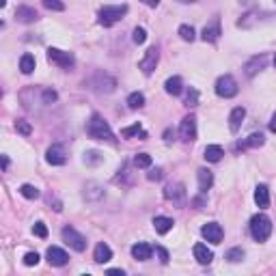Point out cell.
<instances>
[{
    "label": "cell",
    "instance_id": "obj_46",
    "mask_svg": "<svg viewBox=\"0 0 276 276\" xmlns=\"http://www.w3.org/2000/svg\"><path fill=\"white\" fill-rule=\"evenodd\" d=\"M6 166H9V157H6V155H2V168L6 170Z\"/></svg>",
    "mask_w": 276,
    "mask_h": 276
},
{
    "label": "cell",
    "instance_id": "obj_23",
    "mask_svg": "<svg viewBox=\"0 0 276 276\" xmlns=\"http://www.w3.org/2000/svg\"><path fill=\"white\" fill-rule=\"evenodd\" d=\"M173 225H175L173 218H166V216H155L153 218V229L160 235H166L170 229H173Z\"/></svg>",
    "mask_w": 276,
    "mask_h": 276
},
{
    "label": "cell",
    "instance_id": "obj_48",
    "mask_svg": "<svg viewBox=\"0 0 276 276\" xmlns=\"http://www.w3.org/2000/svg\"><path fill=\"white\" fill-rule=\"evenodd\" d=\"M274 65H276V56H274Z\"/></svg>",
    "mask_w": 276,
    "mask_h": 276
},
{
    "label": "cell",
    "instance_id": "obj_38",
    "mask_svg": "<svg viewBox=\"0 0 276 276\" xmlns=\"http://www.w3.org/2000/svg\"><path fill=\"white\" fill-rule=\"evenodd\" d=\"M32 233H35L37 238H48V227H45L43 222H35V227H32Z\"/></svg>",
    "mask_w": 276,
    "mask_h": 276
},
{
    "label": "cell",
    "instance_id": "obj_15",
    "mask_svg": "<svg viewBox=\"0 0 276 276\" xmlns=\"http://www.w3.org/2000/svg\"><path fill=\"white\" fill-rule=\"evenodd\" d=\"M15 19H17V22H22V24H32V22H37V19H39V13L32 9V6H17Z\"/></svg>",
    "mask_w": 276,
    "mask_h": 276
},
{
    "label": "cell",
    "instance_id": "obj_7",
    "mask_svg": "<svg viewBox=\"0 0 276 276\" xmlns=\"http://www.w3.org/2000/svg\"><path fill=\"white\" fill-rule=\"evenodd\" d=\"M48 61L58 65V67H63V69H69V67H74L76 58L71 52H63L58 48H48Z\"/></svg>",
    "mask_w": 276,
    "mask_h": 276
},
{
    "label": "cell",
    "instance_id": "obj_25",
    "mask_svg": "<svg viewBox=\"0 0 276 276\" xmlns=\"http://www.w3.org/2000/svg\"><path fill=\"white\" fill-rule=\"evenodd\" d=\"M84 196H87V201H97V199H102L104 196V190L97 186L95 181H91L84 186Z\"/></svg>",
    "mask_w": 276,
    "mask_h": 276
},
{
    "label": "cell",
    "instance_id": "obj_41",
    "mask_svg": "<svg viewBox=\"0 0 276 276\" xmlns=\"http://www.w3.org/2000/svg\"><path fill=\"white\" fill-rule=\"evenodd\" d=\"M39 264V255L37 253H26L24 255V266H37Z\"/></svg>",
    "mask_w": 276,
    "mask_h": 276
},
{
    "label": "cell",
    "instance_id": "obj_3",
    "mask_svg": "<svg viewBox=\"0 0 276 276\" xmlns=\"http://www.w3.org/2000/svg\"><path fill=\"white\" fill-rule=\"evenodd\" d=\"M126 13H128V4H106L100 9V24L108 28V26L121 22Z\"/></svg>",
    "mask_w": 276,
    "mask_h": 276
},
{
    "label": "cell",
    "instance_id": "obj_44",
    "mask_svg": "<svg viewBox=\"0 0 276 276\" xmlns=\"http://www.w3.org/2000/svg\"><path fill=\"white\" fill-rule=\"evenodd\" d=\"M108 274H110V276H123L126 272H123V270H108Z\"/></svg>",
    "mask_w": 276,
    "mask_h": 276
},
{
    "label": "cell",
    "instance_id": "obj_18",
    "mask_svg": "<svg viewBox=\"0 0 276 276\" xmlns=\"http://www.w3.org/2000/svg\"><path fill=\"white\" fill-rule=\"evenodd\" d=\"M220 35H222V32H220V22H218V19H216V22H212V24H207L205 28H203V32H201L203 41H207V43L218 41Z\"/></svg>",
    "mask_w": 276,
    "mask_h": 276
},
{
    "label": "cell",
    "instance_id": "obj_6",
    "mask_svg": "<svg viewBox=\"0 0 276 276\" xmlns=\"http://www.w3.org/2000/svg\"><path fill=\"white\" fill-rule=\"evenodd\" d=\"M164 199L170 201L177 207H183V205H186V199H188L183 183H168V186L164 188Z\"/></svg>",
    "mask_w": 276,
    "mask_h": 276
},
{
    "label": "cell",
    "instance_id": "obj_22",
    "mask_svg": "<svg viewBox=\"0 0 276 276\" xmlns=\"http://www.w3.org/2000/svg\"><path fill=\"white\" fill-rule=\"evenodd\" d=\"M164 89H166L168 95L177 97V95H181V91H183V80L179 76H173V78H168V80L164 82Z\"/></svg>",
    "mask_w": 276,
    "mask_h": 276
},
{
    "label": "cell",
    "instance_id": "obj_32",
    "mask_svg": "<svg viewBox=\"0 0 276 276\" xmlns=\"http://www.w3.org/2000/svg\"><path fill=\"white\" fill-rule=\"evenodd\" d=\"M183 104H186L188 108H192V106H196V104H199V91H196L194 87H190L186 91V100H183Z\"/></svg>",
    "mask_w": 276,
    "mask_h": 276
},
{
    "label": "cell",
    "instance_id": "obj_42",
    "mask_svg": "<svg viewBox=\"0 0 276 276\" xmlns=\"http://www.w3.org/2000/svg\"><path fill=\"white\" fill-rule=\"evenodd\" d=\"M155 253H157V257H160V261H162V264L166 266V264H168V251H166V248L157 246V248H155Z\"/></svg>",
    "mask_w": 276,
    "mask_h": 276
},
{
    "label": "cell",
    "instance_id": "obj_40",
    "mask_svg": "<svg viewBox=\"0 0 276 276\" xmlns=\"http://www.w3.org/2000/svg\"><path fill=\"white\" fill-rule=\"evenodd\" d=\"M84 162H87V164H97V162H102V157H100L97 151H87V153H84Z\"/></svg>",
    "mask_w": 276,
    "mask_h": 276
},
{
    "label": "cell",
    "instance_id": "obj_8",
    "mask_svg": "<svg viewBox=\"0 0 276 276\" xmlns=\"http://www.w3.org/2000/svg\"><path fill=\"white\" fill-rule=\"evenodd\" d=\"M157 61H160V50L153 45V48H149L147 52H144V56L140 58L138 67H140V71L144 76H151V74H153V69H155V65H157Z\"/></svg>",
    "mask_w": 276,
    "mask_h": 276
},
{
    "label": "cell",
    "instance_id": "obj_1",
    "mask_svg": "<svg viewBox=\"0 0 276 276\" xmlns=\"http://www.w3.org/2000/svg\"><path fill=\"white\" fill-rule=\"evenodd\" d=\"M87 134L91 138H95V140H108V142H115V134L110 126L106 121L102 119L100 115H93L91 117V121L87 123Z\"/></svg>",
    "mask_w": 276,
    "mask_h": 276
},
{
    "label": "cell",
    "instance_id": "obj_27",
    "mask_svg": "<svg viewBox=\"0 0 276 276\" xmlns=\"http://www.w3.org/2000/svg\"><path fill=\"white\" fill-rule=\"evenodd\" d=\"M264 142H266V136L261 134V132H255V134L248 136L244 142H240V147H253V149H257V147H261Z\"/></svg>",
    "mask_w": 276,
    "mask_h": 276
},
{
    "label": "cell",
    "instance_id": "obj_20",
    "mask_svg": "<svg viewBox=\"0 0 276 276\" xmlns=\"http://www.w3.org/2000/svg\"><path fill=\"white\" fill-rule=\"evenodd\" d=\"M196 179H199V188H201L203 194H205L207 190L214 186V175H212V170H207V168H199V170H196Z\"/></svg>",
    "mask_w": 276,
    "mask_h": 276
},
{
    "label": "cell",
    "instance_id": "obj_12",
    "mask_svg": "<svg viewBox=\"0 0 276 276\" xmlns=\"http://www.w3.org/2000/svg\"><path fill=\"white\" fill-rule=\"evenodd\" d=\"M45 257H48L50 266H56V268L65 266V264H67V261H69L67 253H65L63 248H58V246H50V248H48V253H45Z\"/></svg>",
    "mask_w": 276,
    "mask_h": 276
},
{
    "label": "cell",
    "instance_id": "obj_13",
    "mask_svg": "<svg viewBox=\"0 0 276 276\" xmlns=\"http://www.w3.org/2000/svg\"><path fill=\"white\" fill-rule=\"evenodd\" d=\"M266 63H268V56L266 54H259V56H253L251 61H248L246 65H244V74L248 76V78H253L255 74H259L261 69L266 67Z\"/></svg>",
    "mask_w": 276,
    "mask_h": 276
},
{
    "label": "cell",
    "instance_id": "obj_35",
    "mask_svg": "<svg viewBox=\"0 0 276 276\" xmlns=\"http://www.w3.org/2000/svg\"><path fill=\"white\" fill-rule=\"evenodd\" d=\"M45 9H50V11H65V2L63 0H41Z\"/></svg>",
    "mask_w": 276,
    "mask_h": 276
},
{
    "label": "cell",
    "instance_id": "obj_11",
    "mask_svg": "<svg viewBox=\"0 0 276 276\" xmlns=\"http://www.w3.org/2000/svg\"><path fill=\"white\" fill-rule=\"evenodd\" d=\"M45 160L52 166H63L67 162V153H65V147L63 144H52V147L45 151Z\"/></svg>",
    "mask_w": 276,
    "mask_h": 276
},
{
    "label": "cell",
    "instance_id": "obj_14",
    "mask_svg": "<svg viewBox=\"0 0 276 276\" xmlns=\"http://www.w3.org/2000/svg\"><path fill=\"white\" fill-rule=\"evenodd\" d=\"M192 253H194V259L199 261L201 266H209V264L214 261V253L209 251V248H207L205 244H194Z\"/></svg>",
    "mask_w": 276,
    "mask_h": 276
},
{
    "label": "cell",
    "instance_id": "obj_9",
    "mask_svg": "<svg viewBox=\"0 0 276 276\" xmlns=\"http://www.w3.org/2000/svg\"><path fill=\"white\" fill-rule=\"evenodd\" d=\"M179 138L183 142H192L196 140V119L192 115L183 117L181 119V126H179Z\"/></svg>",
    "mask_w": 276,
    "mask_h": 276
},
{
    "label": "cell",
    "instance_id": "obj_16",
    "mask_svg": "<svg viewBox=\"0 0 276 276\" xmlns=\"http://www.w3.org/2000/svg\"><path fill=\"white\" fill-rule=\"evenodd\" d=\"M244 117H246V108H233L231 110V115H229V130L235 134V132H240V128H242V121H244Z\"/></svg>",
    "mask_w": 276,
    "mask_h": 276
},
{
    "label": "cell",
    "instance_id": "obj_2",
    "mask_svg": "<svg viewBox=\"0 0 276 276\" xmlns=\"http://www.w3.org/2000/svg\"><path fill=\"white\" fill-rule=\"evenodd\" d=\"M272 233V220L266 214H255L251 218V235L257 242H266Z\"/></svg>",
    "mask_w": 276,
    "mask_h": 276
},
{
    "label": "cell",
    "instance_id": "obj_39",
    "mask_svg": "<svg viewBox=\"0 0 276 276\" xmlns=\"http://www.w3.org/2000/svg\"><path fill=\"white\" fill-rule=\"evenodd\" d=\"M162 177H164V170H162L160 166L151 168V170H149V173H147V179H149V181H160V179H162Z\"/></svg>",
    "mask_w": 276,
    "mask_h": 276
},
{
    "label": "cell",
    "instance_id": "obj_21",
    "mask_svg": "<svg viewBox=\"0 0 276 276\" xmlns=\"http://www.w3.org/2000/svg\"><path fill=\"white\" fill-rule=\"evenodd\" d=\"M151 253H153V248H151L149 244H144V242H138V244L132 246V257L136 261H149Z\"/></svg>",
    "mask_w": 276,
    "mask_h": 276
},
{
    "label": "cell",
    "instance_id": "obj_19",
    "mask_svg": "<svg viewBox=\"0 0 276 276\" xmlns=\"http://www.w3.org/2000/svg\"><path fill=\"white\" fill-rule=\"evenodd\" d=\"M255 203H257L261 209L270 207V190H268L266 183H259V186L255 188Z\"/></svg>",
    "mask_w": 276,
    "mask_h": 276
},
{
    "label": "cell",
    "instance_id": "obj_30",
    "mask_svg": "<svg viewBox=\"0 0 276 276\" xmlns=\"http://www.w3.org/2000/svg\"><path fill=\"white\" fill-rule=\"evenodd\" d=\"M128 106L132 108V110L142 108V106H144V95L140 93V91H134V93H130V97H128Z\"/></svg>",
    "mask_w": 276,
    "mask_h": 276
},
{
    "label": "cell",
    "instance_id": "obj_24",
    "mask_svg": "<svg viewBox=\"0 0 276 276\" xmlns=\"http://www.w3.org/2000/svg\"><path fill=\"white\" fill-rule=\"evenodd\" d=\"M222 155H225V151H222L220 144H207L205 151H203V157H205L207 162H220Z\"/></svg>",
    "mask_w": 276,
    "mask_h": 276
},
{
    "label": "cell",
    "instance_id": "obj_45",
    "mask_svg": "<svg viewBox=\"0 0 276 276\" xmlns=\"http://www.w3.org/2000/svg\"><path fill=\"white\" fill-rule=\"evenodd\" d=\"M270 130L276 132V115H272V119H270Z\"/></svg>",
    "mask_w": 276,
    "mask_h": 276
},
{
    "label": "cell",
    "instance_id": "obj_33",
    "mask_svg": "<svg viewBox=\"0 0 276 276\" xmlns=\"http://www.w3.org/2000/svg\"><path fill=\"white\" fill-rule=\"evenodd\" d=\"M134 166L136 168H149L151 166V155L149 153H136L134 155Z\"/></svg>",
    "mask_w": 276,
    "mask_h": 276
},
{
    "label": "cell",
    "instance_id": "obj_29",
    "mask_svg": "<svg viewBox=\"0 0 276 276\" xmlns=\"http://www.w3.org/2000/svg\"><path fill=\"white\" fill-rule=\"evenodd\" d=\"M19 194L24 196V199H28V201H35V199H39V188H35V186H30V183H24V186H19Z\"/></svg>",
    "mask_w": 276,
    "mask_h": 276
},
{
    "label": "cell",
    "instance_id": "obj_26",
    "mask_svg": "<svg viewBox=\"0 0 276 276\" xmlns=\"http://www.w3.org/2000/svg\"><path fill=\"white\" fill-rule=\"evenodd\" d=\"M121 136H123V138L140 136V140H144V138H147V132L142 130L140 123H134V126H130V128H123V130H121Z\"/></svg>",
    "mask_w": 276,
    "mask_h": 276
},
{
    "label": "cell",
    "instance_id": "obj_36",
    "mask_svg": "<svg viewBox=\"0 0 276 276\" xmlns=\"http://www.w3.org/2000/svg\"><path fill=\"white\" fill-rule=\"evenodd\" d=\"M227 259L231 261V264H240V261L244 259V251H242V248H231V251L227 253Z\"/></svg>",
    "mask_w": 276,
    "mask_h": 276
},
{
    "label": "cell",
    "instance_id": "obj_10",
    "mask_svg": "<svg viewBox=\"0 0 276 276\" xmlns=\"http://www.w3.org/2000/svg\"><path fill=\"white\" fill-rule=\"evenodd\" d=\"M201 235L209 242V244H220L222 238H225V231H222V227L218 222H207V225H203Z\"/></svg>",
    "mask_w": 276,
    "mask_h": 276
},
{
    "label": "cell",
    "instance_id": "obj_28",
    "mask_svg": "<svg viewBox=\"0 0 276 276\" xmlns=\"http://www.w3.org/2000/svg\"><path fill=\"white\" fill-rule=\"evenodd\" d=\"M35 65H37V61L32 54H24L19 58V69H22V74H32V71H35Z\"/></svg>",
    "mask_w": 276,
    "mask_h": 276
},
{
    "label": "cell",
    "instance_id": "obj_17",
    "mask_svg": "<svg viewBox=\"0 0 276 276\" xmlns=\"http://www.w3.org/2000/svg\"><path fill=\"white\" fill-rule=\"evenodd\" d=\"M93 259H95V264H108V261L113 259V248L108 244H104V242H100L93 251Z\"/></svg>",
    "mask_w": 276,
    "mask_h": 276
},
{
    "label": "cell",
    "instance_id": "obj_37",
    "mask_svg": "<svg viewBox=\"0 0 276 276\" xmlns=\"http://www.w3.org/2000/svg\"><path fill=\"white\" fill-rule=\"evenodd\" d=\"M132 39H134V43H138V45H140V43H144V41H147V30H144L142 26H136V28H134V35H132Z\"/></svg>",
    "mask_w": 276,
    "mask_h": 276
},
{
    "label": "cell",
    "instance_id": "obj_47",
    "mask_svg": "<svg viewBox=\"0 0 276 276\" xmlns=\"http://www.w3.org/2000/svg\"><path fill=\"white\" fill-rule=\"evenodd\" d=\"M179 2H183V4H190V2H196V0H179Z\"/></svg>",
    "mask_w": 276,
    "mask_h": 276
},
{
    "label": "cell",
    "instance_id": "obj_34",
    "mask_svg": "<svg viewBox=\"0 0 276 276\" xmlns=\"http://www.w3.org/2000/svg\"><path fill=\"white\" fill-rule=\"evenodd\" d=\"M15 130H17V132L22 134V136H30V134H32V126H30L28 121H24V119H17V121H15Z\"/></svg>",
    "mask_w": 276,
    "mask_h": 276
},
{
    "label": "cell",
    "instance_id": "obj_31",
    "mask_svg": "<svg viewBox=\"0 0 276 276\" xmlns=\"http://www.w3.org/2000/svg\"><path fill=\"white\" fill-rule=\"evenodd\" d=\"M177 32H179V37L183 39V41H194V37H196L194 28H192V26H188V24H181Z\"/></svg>",
    "mask_w": 276,
    "mask_h": 276
},
{
    "label": "cell",
    "instance_id": "obj_43",
    "mask_svg": "<svg viewBox=\"0 0 276 276\" xmlns=\"http://www.w3.org/2000/svg\"><path fill=\"white\" fill-rule=\"evenodd\" d=\"M142 4H147V6H157L160 4V0H140Z\"/></svg>",
    "mask_w": 276,
    "mask_h": 276
},
{
    "label": "cell",
    "instance_id": "obj_5",
    "mask_svg": "<svg viewBox=\"0 0 276 276\" xmlns=\"http://www.w3.org/2000/svg\"><path fill=\"white\" fill-rule=\"evenodd\" d=\"M63 240H65V244H67L69 248H74L76 253L87 251V238H84L82 233H78L74 227H65L63 229Z\"/></svg>",
    "mask_w": 276,
    "mask_h": 276
},
{
    "label": "cell",
    "instance_id": "obj_4",
    "mask_svg": "<svg viewBox=\"0 0 276 276\" xmlns=\"http://www.w3.org/2000/svg\"><path fill=\"white\" fill-rule=\"evenodd\" d=\"M216 95H218V97H225V100L238 95V82H235V78L229 76V74L220 76L218 80H216Z\"/></svg>",
    "mask_w": 276,
    "mask_h": 276
}]
</instances>
